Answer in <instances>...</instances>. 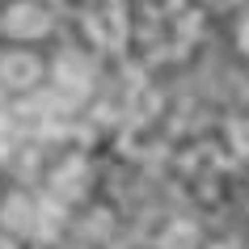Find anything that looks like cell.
I'll list each match as a JSON object with an SVG mask.
<instances>
[{
	"instance_id": "9",
	"label": "cell",
	"mask_w": 249,
	"mask_h": 249,
	"mask_svg": "<svg viewBox=\"0 0 249 249\" xmlns=\"http://www.w3.org/2000/svg\"><path fill=\"white\" fill-rule=\"evenodd\" d=\"M236 38H241V51L249 55V17H245V26H241V34H236Z\"/></svg>"
},
{
	"instance_id": "1",
	"label": "cell",
	"mask_w": 249,
	"mask_h": 249,
	"mask_svg": "<svg viewBox=\"0 0 249 249\" xmlns=\"http://www.w3.org/2000/svg\"><path fill=\"white\" fill-rule=\"evenodd\" d=\"M85 34H89L102 51H118L127 42V13L118 0H93L85 9Z\"/></svg>"
},
{
	"instance_id": "8",
	"label": "cell",
	"mask_w": 249,
	"mask_h": 249,
	"mask_svg": "<svg viewBox=\"0 0 249 249\" xmlns=\"http://www.w3.org/2000/svg\"><path fill=\"white\" fill-rule=\"evenodd\" d=\"M228 135H232L236 152H245V157H249V118H232V127H228Z\"/></svg>"
},
{
	"instance_id": "3",
	"label": "cell",
	"mask_w": 249,
	"mask_h": 249,
	"mask_svg": "<svg viewBox=\"0 0 249 249\" xmlns=\"http://www.w3.org/2000/svg\"><path fill=\"white\" fill-rule=\"evenodd\" d=\"M38 76H42V64L30 51H9L0 59V85H9V89H34Z\"/></svg>"
},
{
	"instance_id": "5",
	"label": "cell",
	"mask_w": 249,
	"mask_h": 249,
	"mask_svg": "<svg viewBox=\"0 0 249 249\" xmlns=\"http://www.w3.org/2000/svg\"><path fill=\"white\" fill-rule=\"evenodd\" d=\"M89 80H93V72H89V59H85V55L64 51L59 59H55V85H59V89L85 93V89H89Z\"/></svg>"
},
{
	"instance_id": "2",
	"label": "cell",
	"mask_w": 249,
	"mask_h": 249,
	"mask_svg": "<svg viewBox=\"0 0 249 249\" xmlns=\"http://www.w3.org/2000/svg\"><path fill=\"white\" fill-rule=\"evenodd\" d=\"M51 30V13L34 4V0H17L9 4V13H4V34L9 38H42Z\"/></svg>"
},
{
	"instance_id": "4",
	"label": "cell",
	"mask_w": 249,
	"mask_h": 249,
	"mask_svg": "<svg viewBox=\"0 0 249 249\" xmlns=\"http://www.w3.org/2000/svg\"><path fill=\"white\" fill-rule=\"evenodd\" d=\"M85 190H89V165L80 157L64 160V165L55 169V178H51V195L55 198H80Z\"/></svg>"
},
{
	"instance_id": "6",
	"label": "cell",
	"mask_w": 249,
	"mask_h": 249,
	"mask_svg": "<svg viewBox=\"0 0 249 249\" xmlns=\"http://www.w3.org/2000/svg\"><path fill=\"white\" fill-rule=\"evenodd\" d=\"M0 220L13 232H38V203L26 198V195H9L4 207H0Z\"/></svg>"
},
{
	"instance_id": "7",
	"label": "cell",
	"mask_w": 249,
	"mask_h": 249,
	"mask_svg": "<svg viewBox=\"0 0 249 249\" xmlns=\"http://www.w3.org/2000/svg\"><path fill=\"white\" fill-rule=\"evenodd\" d=\"M157 249H198V228L190 220H173L165 224V232H160Z\"/></svg>"
},
{
	"instance_id": "10",
	"label": "cell",
	"mask_w": 249,
	"mask_h": 249,
	"mask_svg": "<svg viewBox=\"0 0 249 249\" xmlns=\"http://www.w3.org/2000/svg\"><path fill=\"white\" fill-rule=\"evenodd\" d=\"M0 249H17V245H13V241H9L4 232H0Z\"/></svg>"
}]
</instances>
